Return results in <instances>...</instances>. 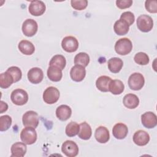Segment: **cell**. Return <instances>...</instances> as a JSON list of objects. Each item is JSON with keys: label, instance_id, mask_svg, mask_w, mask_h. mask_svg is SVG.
I'll return each mask as SVG.
<instances>
[{"label": "cell", "instance_id": "obj_17", "mask_svg": "<svg viewBox=\"0 0 157 157\" xmlns=\"http://www.w3.org/2000/svg\"><path fill=\"white\" fill-rule=\"evenodd\" d=\"M128 133V129L126 124L118 123L114 125L112 129L113 136L117 139H124Z\"/></svg>", "mask_w": 157, "mask_h": 157}, {"label": "cell", "instance_id": "obj_8", "mask_svg": "<svg viewBox=\"0 0 157 157\" xmlns=\"http://www.w3.org/2000/svg\"><path fill=\"white\" fill-rule=\"evenodd\" d=\"M37 29L38 25L37 22L32 18H28L25 20L21 28L23 34L27 37L34 36L37 31Z\"/></svg>", "mask_w": 157, "mask_h": 157}, {"label": "cell", "instance_id": "obj_5", "mask_svg": "<svg viewBox=\"0 0 157 157\" xmlns=\"http://www.w3.org/2000/svg\"><path fill=\"white\" fill-rule=\"evenodd\" d=\"M145 84V79L142 74L139 72L132 74L128 78L129 87L134 91L140 90Z\"/></svg>", "mask_w": 157, "mask_h": 157}, {"label": "cell", "instance_id": "obj_22", "mask_svg": "<svg viewBox=\"0 0 157 157\" xmlns=\"http://www.w3.org/2000/svg\"><path fill=\"white\" fill-rule=\"evenodd\" d=\"M107 64L108 68L111 72L118 73L122 69L123 62L121 59L117 57H113L109 59Z\"/></svg>", "mask_w": 157, "mask_h": 157}, {"label": "cell", "instance_id": "obj_9", "mask_svg": "<svg viewBox=\"0 0 157 157\" xmlns=\"http://www.w3.org/2000/svg\"><path fill=\"white\" fill-rule=\"evenodd\" d=\"M61 47L64 51L72 53L78 49V42L74 36H66L62 40Z\"/></svg>", "mask_w": 157, "mask_h": 157}, {"label": "cell", "instance_id": "obj_37", "mask_svg": "<svg viewBox=\"0 0 157 157\" xmlns=\"http://www.w3.org/2000/svg\"><path fill=\"white\" fill-rule=\"evenodd\" d=\"M145 9L150 13H156L157 12V1H146L145 2Z\"/></svg>", "mask_w": 157, "mask_h": 157}, {"label": "cell", "instance_id": "obj_20", "mask_svg": "<svg viewBox=\"0 0 157 157\" xmlns=\"http://www.w3.org/2000/svg\"><path fill=\"white\" fill-rule=\"evenodd\" d=\"M123 103L124 105L128 109H134L139 105V99L136 94L129 93L124 96Z\"/></svg>", "mask_w": 157, "mask_h": 157}, {"label": "cell", "instance_id": "obj_7", "mask_svg": "<svg viewBox=\"0 0 157 157\" xmlns=\"http://www.w3.org/2000/svg\"><path fill=\"white\" fill-rule=\"evenodd\" d=\"M59 98V91L54 86H49L45 89L43 93V99L48 104L56 103Z\"/></svg>", "mask_w": 157, "mask_h": 157}, {"label": "cell", "instance_id": "obj_21", "mask_svg": "<svg viewBox=\"0 0 157 157\" xmlns=\"http://www.w3.org/2000/svg\"><path fill=\"white\" fill-rule=\"evenodd\" d=\"M19 50L24 55H31L35 51L34 45L29 40H21L18 45Z\"/></svg>", "mask_w": 157, "mask_h": 157}, {"label": "cell", "instance_id": "obj_34", "mask_svg": "<svg viewBox=\"0 0 157 157\" xmlns=\"http://www.w3.org/2000/svg\"><path fill=\"white\" fill-rule=\"evenodd\" d=\"M6 71L12 75L14 80V82H17L21 78L22 72L18 67L11 66L9 67Z\"/></svg>", "mask_w": 157, "mask_h": 157}, {"label": "cell", "instance_id": "obj_13", "mask_svg": "<svg viewBox=\"0 0 157 157\" xmlns=\"http://www.w3.org/2000/svg\"><path fill=\"white\" fill-rule=\"evenodd\" d=\"M27 75L29 81L33 84H38L40 83L44 78V73L42 70L37 67L30 69Z\"/></svg>", "mask_w": 157, "mask_h": 157}, {"label": "cell", "instance_id": "obj_24", "mask_svg": "<svg viewBox=\"0 0 157 157\" xmlns=\"http://www.w3.org/2000/svg\"><path fill=\"white\" fill-rule=\"evenodd\" d=\"M112 78L106 75L100 76L96 81V86L97 88L102 92L109 91V86Z\"/></svg>", "mask_w": 157, "mask_h": 157}, {"label": "cell", "instance_id": "obj_38", "mask_svg": "<svg viewBox=\"0 0 157 157\" xmlns=\"http://www.w3.org/2000/svg\"><path fill=\"white\" fill-rule=\"evenodd\" d=\"M132 4V0H117L116 1L117 6L120 9H124L130 7Z\"/></svg>", "mask_w": 157, "mask_h": 157}, {"label": "cell", "instance_id": "obj_23", "mask_svg": "<svg viewBox=\"0 0 157 157\" xmlns=\"http://www.w3.org/2000/svg\"><path fill=\"white\" fill-rule=\"evenodd\" d=\"M113 29L117 35L123 36L128 33L129 29V26L125 21L120 19L115 21L113 25Z\"/></svg>", "mask_w": 157, "mask_h": 157}, {"label": "cell", "instance_id": "obj_1", "mask_svg": "<svg viewBox=\"0 0 157 157\" xmlns=\"http://www.w3.org/2000/svg\"><path fill=\"white\" fill-rule=\"evenodd\" d=\"M132 49V42L128 38H121L118 39L115 44V50L120 55L129 54Z\"/></svg>", "mask_w": 157, "mask_h": 157}, {"label": "cell", "instance_id": "obj_18", "mask_svg": "<svg viewBox=\"0 0 157 157\" xmlns=\"http://www.w3.org/2000/svg\"><path fill=\"white\" fill-rule=\"evenodd\" d=\"M26 144H25L24 142H17L14 143L10 148L11 151V156H15V157H23L25 155L26 151H27V147Z\"/></svg>", "mask_w": 157, "mask_h": 157}, {"label": "cell", "instance_id": "obj_12", "mask_svg": "<svg viewBox=\"0 0 157 157\" xmlns=\"http://www.w3.org/2000/svg\"><path fill=\"white\" fill-rule=\"evenodd\" d=\"M141 122L143 126L147 128H155L157 124V117L152 112H147L142 115Z\"/></svg>", "mask_w": 157, "mask_h": 157}, {"label": "cell", "instance_id": "obj_32", "mask_svg": "<svg viewBox=\"0 0 157 157\" xmlns=\"http://www.w3.org/2000/svg\"><path fill=\"white\" fill-rule=\"evenodd\" d=\"M12 124V118L8 115H5L0 117V131H5L10 128Z\"/></svg>", "mask_w": 157, "mask_h": 157}, {"label": "cell", "instance_id": "obj_2", "mask_svg": "<svg viewBox=\"0 0 157 157\" xmlns=\"http://www.w3.org/2000/svg\"><path fill=\"white\" fill-rule=\"evenodd\" d=\"M137 26L140 31L148 33L150 31L153 27V20L152 18L148 15H140L137 19Z\"/></svg>", "mask_w": 157, "mask_h": 157}, {"label": "cell", "instance_id": "obj_10", "mask_svg": "<svg viewBox=\"0 0 157 157\" xmlns=\"http://www.w3.org/2000/svg\"><path fill=\"white\" fill-rule=\"evenodd\" d=\"M62 152L68 157H75L78 153V147L72 140H66L61 145Z\"/></svg>", "mask_w": 157, "mask_h": 157}, {"label": "cell", "instance_id": "obj_14", "mask_svg": "<svg viewBox=\"0 0 157 157\" xmlns=\"http://www.w3.org/2000/svg\"><path fill=\"white\" fill-rule=\"evenodd\" d=\"M86 75L85 67L80 65H75L72 67L70 71V76L72 80L79 82L82 81Z\"/></svg>", "mask_w": 157, "mask_h": 157}, {"label": "cell", "instance_id": "obj_26", "mask_svg": "<svg viewBox=\"0 0 157 157\" xmlns=\"http://www.w3.org/2000/svg\"><path fill=\"white\" fill-rule=\"evenodd\" d=\"M80 129L78 133V137L83 140H88L92 135V130L90 125L86 122H83L79 124Z\"/></svg>", "mask_w": 157, "mask_h": 157}, {"label": "cell", "instance_id": "obj_16", "mask_svg": "<svg viewBox=\"0 0 157 157\" xmlns=\"http://www.w3.org/2000/svg\"><path fill=\"white\" fill-rule=\"evenodd\" d=\"M94 137L96 140L101 144H105L110 139V134L108 129L105 126H99L95 131Z\"/></svg>", "mask_w": 157, "mask_h": 157}, {"label": "cell", "instance_id": "obj_25", "mask_svg": "<svg viewBox=\"0 0 157 157\" xmlns=\"http://www.w3.org/2000/svg\"><path fill=\"white\" fill-rule=\"evenodd\" d=\"M124 89V85L123 82L117 79L112 80L109 86V91L113 94L118 95L121 94Z\"/></svg>", "mask_w": 157, "mask_h": 157}, {"label": "cell", "instance_id": "obj_19", "mask_svg": "<svg viewBox=\"0 0 157 157\" xmlns=\"http://www.w3.org/2000/svg\"><path fill=\"white\" fill-rule=\"evenodd\" d=\"M72 114L71 107L67 105H61L56 110V117L61 121H66Z\"/></svg>", "mask_w": 157, "mask_h": 157}, {"label": "cell", "instance_id": "obj_29", "mask_svg": "<svg viewBox=\"0 0 157 157\" xmlns=\"http://www.w3.org/2000/svg\"><path fill=\"white\" fill-rule=\"evenodd\" d=\"M13 83H14V80L13 77L7 71L0 74V87L1 88H7Z\"/></svg>", "mask_w": 157, "mask_h": 157}, {"label": "cell", "instance_id": "obj_39", "mask_svg": "<svg viewBox=\"0 0 157 157\" xmlns=\"http://www.w3.org/2000/svg\"><path fill=\"white\" fill-rule=\"evenodd\" d=\"M8 109L7 104L4 102L2 101H1L0 102V113H3L4 112H6Z\"/></svg>", "mask_w": 157, "mask_h": 157}, {"label": "cell", "instance_id": "obj_31", "mask_svg": "<svg viewBox=\"0 0 157 157\" xmlns=\"http://www.w3.org/2000/svg\"><path fill=\"white\" fill-rule=\"evenodd\" d=\"M79 129L80 126L78 123L74 121H71L67 124L65 129V132L68 137H74L78 134L79 132Z\"/></svg>", "mask_w": 157, "mask_h": 157}, {"label": "cell", "instance_id": "obj_11", "mask_svg": "<svg viewBox=\"0 0 157 157\" xmlns=\"http://www.w3.org/2000/svg\"><path fill=\"white\" fill-rule=\"evenodd\" d=\"M46 6L42 1H32L29 5L28 10L33 16H40L45 11Z\"/></svg>", "mask_w": 157, "mask_h": 157}, {"label": "cell", "instance_id": "obj_28", "mask_svg": "<svg viewBox=\"0 0 157 157\" xmlns=\"http://www.w3.org/2000/svg\"><path fill=\"white\" fill-rule=\"evenodd\" d=\"M66 64V60L64 56L61 55H56L53 56L49 62L50 66H55L63 70Z\"/></svg>", "mask_w": 157, "mask_h": 157}, {"label": "cell", "instance_id": "obj_6", "mask_svg": "<svg viewBox=\"0 0 157 157\" xmlns=\"http://www.w3.org/2000/svg\"><path fill=\"white\" fill-rule=\"evenodd\" d=\"M22 122L25 127H33L36 128L37 127L39 123L38 114L33 110L27 111L23 115Z\"/></svg>", "mask_w": 157, "mask_h": 157}, {"label": "cell", "instance_id": "obj_36", "mask_svg": "<svg viewBox=\"0 0 157 157\" xmlns=\"http://www.w3.org/2000/svg\"><path fill=\"white\" fill-rule=\"evenodd\" d=\"M120 19L125 21L129 26L132 25L135 20V17L133 13L131 12L128 11V12H124L121 13L120 16Z\"/></svg>", "mask_w": 157, "mask_h": 157}, {"label": "cell", "instance_id": "obj_33", "mask_svg": "<svg viewBox=\"0 0 157 157\" xmlns=\"http://www.w3.org/2000/svg\"><path fill=\"white\" fill-rule=\"evenodd\" d=\"M134 61L139 65H147L150 61L148 56L144 52L136 53L134 57Z\"/></svg>", "mask_w": 157, "mask_h": 157}, {"label": "cell", "instance_id": "obj_30", "mask_svg": "<svg viewBox=\"0 0 157 157\" xmlns=\"http://www.w3.org/2000/svg\"><path fill=\"white\" fill-rule=\"evenodd\" d=\"M90 63V56L85 52H80L74 57V64L75 65H80L85 67Z\"/></svg>", "mask_w": 157, "mask_h": 157}, {"label": "cell", "instance_id": "obj_35", "mask_svg": "<svg viewBox=\"0 0 157 157\" xmlns=\"http://www.w3.org/2000/svg\"><path fill=\"white\" fill-rule=\"evenodd\" d=\"M71 4L72 8L77 10L85 9L88 6V1L86 0H72Z\"/></svg>", "mask_w": 157, "mask_h": 157}, {"label": "cell", "instance_id": "obj_3", "mask_svg": "<svg viewBox=\"0 0 157 157\" xmlns=\"http://www.w3.org/2000/svg\"><path fill=\"white\" fill-rule=\"evenodd\" d=\"M37 132L34 128L26 127L22 129L20 133V139L26 145H31L37 140Z\"/></svg>", "mask_w": 157, "mask_h": 157}, {"label": "cell", "instance_id": "obj_4", "mask_svg": "<svg viewBox=\"0 0 157 157\" xmlns=\"http://www.w3.org/2000/svg\"><path fill=\"white\" fill-rule=\"evenodd\" d=\"M10 99L14 104L17 105H23L28 102V94L25 90L18 88L12 92Z\"/></svg>", "mask_w": 157, "mask_h": 157}, {"label": "cell", "instance_id": "obj_15", "mask_svg": "<svg viewBox=\"0 0 157 157\" xmlns=\"http://www.w3.org/2000/svg\"><path fill=\"white\" fill-rule=\"evenodd\" d=\"M150 141V136L144 130L137 131L133 136V142L139 146H144Z\"/></svg>", "mask_w": 157, "mask_h": 157}, {"label": "cell", "instance_id": "obj_27", "mask_svg": "<svg viewBox=\"0 0 157 157\" xmlns=\"http://www.w3.org/2000/svg\"><path fill=\"white\" fill-rule=\"evenodd\" d=\"M47 77L53 82H59L61 80L63 73L62 70L55 66H50L47 69Z\"/></svg>", "mask_w": 157, "mask_h": 157}]
</instances>
